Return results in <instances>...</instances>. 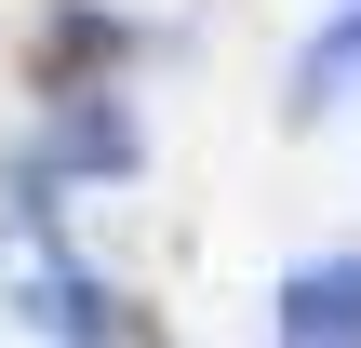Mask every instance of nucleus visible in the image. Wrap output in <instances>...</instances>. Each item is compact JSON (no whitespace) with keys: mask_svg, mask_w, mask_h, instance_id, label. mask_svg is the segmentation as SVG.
<instances>
[{"mask_svg":"<svg viewBox=\"0 0 361 348\" xmlns=\"http://www.w3.org/2000/svg\"><path fill=\"white\" fill-rule=\"evenodd\" d=\"M295 322H308V335H348V348H361V268H308V282H295Z\"/></svg>","mask_w":361,"mask_h":348,"instance_id":"1","label":"nucleus"}]
</instances>
